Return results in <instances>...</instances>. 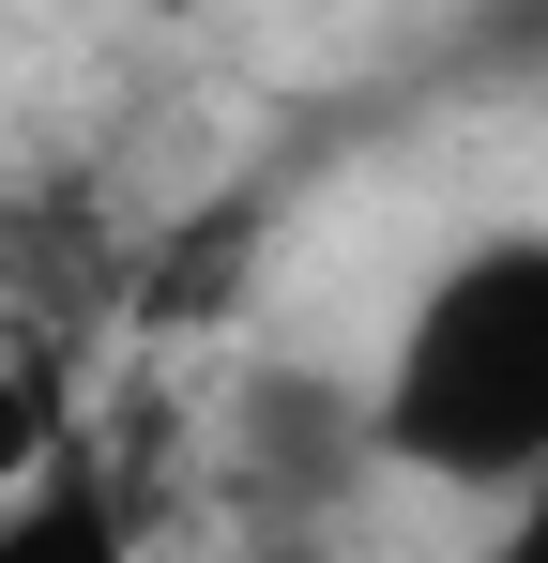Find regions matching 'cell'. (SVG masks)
I'll list each match as a JSON object with an SVG mask.
<instances>
[{"label": "cell", "mask_w": 548, "mask_h": 563, "mask_svg": "<svg viewBox=\"0 0 548 563\" xmlns=\"http://www.w3.org/2000/svg\"><path fill=\"white\" fill-rule=\"evenodd\" d=\"M365 442L427 487H487V503H518L548 472V229H487L412 289Z\"/></svg>", "instance_id": "cell-1"}, {"label": "cell", "mask_w": 548, "mask_h": 563, "mask_svg": "<svg viewBox=\"0 0 548 563\" xmlns=\"http://www.w3.org/2000/svg\"><path fill=\"white\" fill-rule=\"evenodd\" d=\"M46 457H62V396H46L31 366H0V503H15Z\"/></svg>", "instance_id": "cell-2"}, {"label": "cell", "mask_w": 548, "mask_h": 563, "mask_svg": "<svg viewBox=\"0 0 548 563\" xmlns=\"http://www.w3.org/2000/svg\"><path fill=\"white\" fill-rule=\"evenodd\" d=\"M487 563H548V472L503 503V533H487Z\"/></svg>", "instance_id": "cell-3"}]
</instances>
